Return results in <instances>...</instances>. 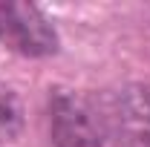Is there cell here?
Here are the masks:
<instances>
[{"instance_id":"3","label":"cell","mask_w":150,"mask_h":147,"mask_svg":"<svg viewBox=\"0 0 150 147\" xmlns=\"http://www.w3.org/2000/svg\"><path fill=\"white\" fill-rule=\"evenodd\" d=\"M110 121L124 144L150 147V84H124L112 92Z\"/></svg>"},{"instance_id":"4","label":"cell","mask_w":150,"mask_h":147,"mask_svg":"<svg viewBox=\"0 0 150 147\" xmlns=\"http://www.w3.org/2000/svg\"><path fill=\"white\" fill-rule=\"evenodd\" d=\"M23 115H20L18 95L9 90L6 84H0V141H9L20 133Z\"/></svg>"},{"instance_id":"2","label":"cell","mask_w":150,"mask_h":147,"mask_svg":"<svg viewBox=\"0 0 150 147\" xmlns=\"http://www.w3.org/2000/svg\"><path fill=\"white\" fill-rule=\"evenodd\" d=\"M52 147H107L90 104L72 90H52L46 104Z\"/></svg>"},{"instance_id":"1","label":"cell","mask_w":150,"mask_h":147,"mask_svg":"<svg viewBox=\"0 0 150 147\" xmlns=\"http://www.w3.org/2000/svg\"><path fill=\"white\" fill-rule=\"evenodd\" d=\"M0 46L23 58L58 52V29L32 3H0Z\"/></svg>"}]
</instances>
